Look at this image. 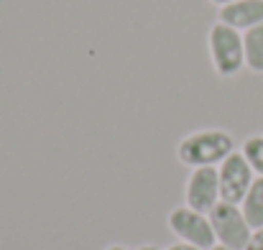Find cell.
Segmentation results:
<instances>
[{
    "label": "cell",
    "mask_w": 263,
    "mask_h": 250,
    "mask_svg": "<svg viewBox=\"0 0 263 250\" xmlns=\"http://www.w3.org/2000/svg\"><path fill=\"white\" fill-rule=\"evenodd\" d=\"M235 151V141L230 133L220 128H207V130H194L186 138L179 141L176 156L184 166H220L230 153Z\"/></svg>",
    "instance_id": "obj_1"
},
{
    "label": "cell",
    "mask_w": 263,
    "mask_h": 250,
    "mask_svg": "<svg viewBox=\"0 0 263 250\" xmlns=\"http://www.w3.org/2000/svg\"><path fill=\"white\" fill-rule=\"evenodd\" d=\"M210 59L220 77H235L246 67V51H243V33L222 21H217L207 33Z\"/></svg>",
    "instance_id": "obj_2"
},
{
    "label": "cell",
    "mask_w": 263,
    "mask_h": 250,
    "mask_svg": "<svg viewBox=\"0 0 263 250\" xmlns=\"http://www.w3.org/2000/svg\"><path fill=\"white\" fill-rule=\"evenodd\" d=\"M207 217H210V225H212L220 245H228L230 250H246L251 235H253V227L248 225L240 204H230V202L220 199Z\"/></svg>",
    "instance_id": "obj_3"
},
{
    "label": "cell",
    "mask_w": 263,
    "mask_h": 250,
    "mask_svg": "<svg viewBox=\"0 0 263 250\" xmlns=\"http://www.w3.org/2000/svg\"><path fill=\"white\" fill-rule=\"evenodd\" d=\"M166 222H169V230L181 243H189V245H194L199 250H207L217 243L215 230L210 225V217L204 212H197V209L186 207V204L172 209Z\"/></svg>",
    "instance_id": "obj_4"
},
{
    "label": "cell",
    "mask_w": 263,
    "mask_h": 250,
    "mask_svg": "<svg viewBox=\"0 0 263 250\" xmlns=\"http://www.w3.org/2000/svg\"><path fill=\"white\" fill-rule=\"evenodd\" d=\"M217 179H220V199L222 202H230V204H240L256 176H253L251 164L246 161V156L238 153V151H233L217 166Z\"/></svg>",
    "instance_id": "obj_5"
},
{
    "label": "cell",
    "mask_w": 263,
    "mask_h": 250,
    "mask_svg": "<svg viewBox=\"0 0 263 250\" xmlns=\"http://www.w3.org/2000/svg\"><path fill=\"white\" fill-rule=\"evenodd\" d=\"M184 199L186 207L210 215L212 207L220 202V179H217V166H199L192 168L186 186H184Z\"/></svg>",
    "instance_id": "obj_6"
},
{
    "label": "cell",
    "mask_w": 263,
    "mask_h": 250,
    "mask_svg": "<svg viewBox=\"0 0 263 250\" xmlns=\"http://www.w3.org/2000/svg\"><path fill=\"white\" fill-rule=\"evenodd\" d=\"M220 21L238 28L248 31L263 23V0H235L220 8Z\"/></svg>",
    "instance_id": "obj_7"
},
{
    "label": "cell",
    "mask_w": 263,
    "mask_h": 250,
    "mask_svg": "<svg viewBox=\"0 0 263 250\" xmlns=\"http://www.w3.org/2000/svg\"><path fill=\"white\" fill-rule=\"evenodd\" d=\"M240 209H243V215H246V220L253 230L263 227V176L253 179L248 194L240 202Z\"/></svg>",
    "instance_id": "obj_8"
},
{
    "label": "cell",
    "mask_w": 263,
    "mask_h": 250,
    "mask_svg": "<svg viewBox=\"0 0 263 250\" xmlns=\"http://www.w3.org/2000/svg\"><path fill=\"white\" fill-rule=\"evenodd\" d=\"M243 51H246V67L251 72L263 74V23L243 31Z\"/></svg>",
    "instance_id": "obj_9"
},
{
    "label": "cell",
    "mask_w": 263,
    "mask_h": 250,
    "mask_svg": "<svg viewBox=\"0 0 263 250\" xmlns=\"http://www.w3.org/2000/svg\"><path fill=\"white\" fill-rule=\"evenodd\" d=\"M240 153H243L246 161L251 164L253 174L263 176V136H251V138L243 143V151H240Z\"/></svg>",
    "instance_id": "obj_10"
},
{
    "label": "cell",
    "mask_w": 263,
    "mask_h": 250,
    "mask_svg": "<svg viewBox=\"0 0 263 250\" xmlns=\"http://www.w3.org/2000/svg\"><path fill=\"white\" fill-rule=\"evenodd\" d=\"M246 250H263V227L253 230V235H251V240H248Z\"/></svg>",
    "instance_id": "obj_11"
},
{
    "label": "cell",
    "mask_w": 263,
    "mask_h": 250,
    "mask_svg": "<svg viewBox=\"0 0 263 250\" xmlns=\"http://www.w3.org/2000/svg\"><path fill=\"white\" fill-rule=\"evenodd\" d=\"M166 250H199V248H194V245H189V243H181V240H179V243H174V245H169Z\"/></svg>",
    "instance_id": "obj_12"
},
{
    "label": "cell",
    "mask_w": 263,
    "mask_h": 250,
    "mask_svg": "<svg viewBox=\"0 0 263 250\" xmlns=\"http://www.w3.org/2000/svg\"><path fill=\"white\" fill-rule=\"evenodd\" d=\"M210 3H215V5H220V8H222V5H228V3H235V0H210Z\"/></svg>",
    "instance_id": "obj_13"
},
{
    "label": "cell",
    "mask_w": 263,
    "mask_h": 250,
    "mask_svg": "<svg viewBox=\"0 0 263 250\" xmlns=\"http://www.w3.org/2000/svg\"><path fill=\"white\" fill-rule=\"evenodd\" d=\"M207 250H230V248H228V245H220V243H215L212 248H207Z\"/></svg>",
    "instance_id": "obj_14"
},
{
    "label": "cell",
    "mask_w": 263,
    "mask_h": 250,
    "mask_svg": "<svg viewBox=\"0 0 263 250\" xmlns=\"http://www.w3.org/2000/svg\"><path fill=\"white\" fill-rule=\"evenodd\" d=\"M105 250H128V248H123V245H110V248H105Z\"/></svg>",
    "instance_id": "obj_15"
},
{
    "label": "cell",
    "mask_w": 263,
    "mask_h": 250,
    "mask_svg": "<svg viewBox=\"0 0 263 250\" xmlns=\"http://www.w3.org/2000/svg\"><path fill=\"white\" fill-rule=\"evenodd\" d=\"M138 250H156V248H154V245H141Z\"/></svg>",
    "instance_id": "obj_16"
}]
</instances>
